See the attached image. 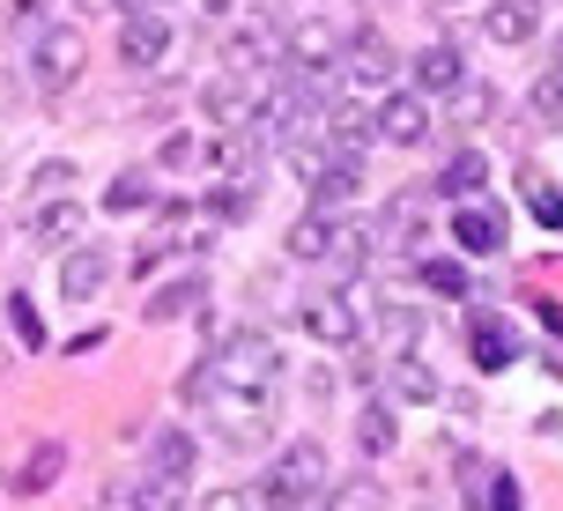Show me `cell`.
I'll return each mask as SVG.
<instances>
[{
  "label": "cell",
  "mask_w": 563,
  "mask_h": 511,
  "mask_svg": "<svg viewBox=\"0 0 563 511\" xmlns=\"http://www.w3.org/2000/svg\"><path fill=\"white\" fill-rule=\"evenodd\" d=\"M208 364H216V386H230V393H275L282 386V348H275V334H260V326L223 334V348H216Z\"/></svg>",
  "instance_id": "6da1fadb"
},
{
  "label": "cell",
  "mask_w": 563,
  "mask_h": 511,
  "mask_svg": "<svg viewBox=\"0 0 563 511\" xmlns=\"http://www.w3.org/2000/svg\"><path fill=\"white\" fill-rule=\"evenodd\" d=\"M319 489H327V453H319V437H297L260 475V511H305Z\"/></svg>",
  "instance_id": "7a4b0ae2"
},
{
  "label": "cell",
  "mask_w": 563,
  "mask_h": 511,
  "mask_svg": "<svg viewBox=\"0 0 563 511\" xmlns=\"http://www.w3.org/2000/svg\"><path fill=\"white\" fill-rule=\"evenodd\" d=\"M341 97H349V104H371V97H386V89H394V53H386V37H349V45H341Z\"/></svg>",
  "instance_id": "3957f363"
},
{
  "label": "cell",
  "mask_w": 563,
  "mask_h": 511,
  "mask_svg": "<svg viewBox=\"0 0 563 511\" xmlns=\"http://www.w3.org/2000/svg\"><path fill=\"white\" fill-rule=\"evenodd\" d=\"M75 82H82V37L75 30H37V45H30V89L37 97H67Z\"/></svg>",
  "instance_id": "277c9868"
},
{
  "label": "cell",
  "mask_w": 563,
  "mask_h": 511,
  "mask_svg": "<svg viewBox=\"0 0 563 511\" xmlns=\"http://www.w3.org/2000/svg\"><path fill=\"white\" fill-rule=\"evenodd\" d=\"M297 326H305L319 348H349V341L364 334V319H356V304H349L341 289H311L305 304H297Z\"/></svg>",
  "instance_id": "5b68a950"
},
{
  "label": "cell",
  "mask_w": 563,
  "mask_h": 511,
  "mask_svg": "<svg viewBox=\"0 0 563 511\" xmlns=\"http://www.w3.org/2000/svg\"><path fill=\"white\" fill-rule=\"evenodd\" d=\"M23 237L37 245V253H67V245H82V200L59 193V200L23 208Z\"/></svg>",
  "instance_id": "8992f818"
},
{
  "label": "cell",
  "mask_w": 563,
  "mask_h": 511,
  "mask_svg": "<svg viewBox=\"0 0 563 511\" xmlns=\"http://www.w3.org/2000/svg\"><path fill=\"white\" fill-rule=\"evenodd\" d=\"M208 408L223 415L230 445H253V437H267V423H275V393H230V386H216Z\"/></svg>",
  "instance_id": "52a82bcc"
},
{
  "label": "cell",
  "mask_w": 563,
  "mask_h": 511,
  "mask_svg": "<svg viewBox=\"0 0 563 511\" xmlns=\"http://www.w3.org/2000/svg\"><path fill=\"white\" fill-rule=\"evenodd\" d=\"M371 134L378 142H394V148H422L430 142V97H378V119H371Z\"/></svg>",
  "instance_id": "ba28073f"
},
{
  "label": "cell",
  "mask_w": 563,
  "mask_h": 511,
  "mask_svg": "<svg viewBox=\"0 0 563 511\" xmlns=\"http://www.w3.org/2000/svg\"><path fill=\"white\" fill-rule=\"evenodd\" d=\"M119 59H126L134 75H156V67L170 59V30H164V15H148V8H141V15H126V23H119Z\"/></svg>",
  "instance_id": "9c48e42d"
},
{
  "label": "cell",
  "mask_w": 563,
  "mask_h": 511,
  "mask_svg": "<svg viewBox=\"0 0 563 511\" xmlns=\"http://www.w3.org/2000/svg\"><path fill=\"white\" fill-rule=\"evenodd\" d=\"M452 237L467 259H497L505 253V208H482V200H460L452 208Z\"/></svg>",
  "instance_id": "30bf717a"
},
{
  "label": "cell",
  "mask_w": 563,
  "mask_h": 511,
  "mask_svg": "<svg viewBox=\"0 0 563 511\" xmlns=\"http://www.w3.org/2000/svg\"><path fill=\"white\" fill-rule=\"evenodd\" d=\"M112 282V253H104V245H67V259H59V297H67V304H89V297H97V289Z\"/></svg>",
  "instance_id": "8fae6325"
},
{
  "label": "cell",
  "mask_w": 563,
  "mask_h": 511,
  "mask_svg": "<svg viewBox=\"0 0 563 511\" xmlns=\"http://www.w3.org/2000/svg\"><path fill=\"white\" fill-rule=\"evenodd\" d=\"M194 467H200V445H194V430H178V423H164L156 437H148V475L156 482H194Z\"/></svg>",
  "instance_id": "7c38bea8"
},
{
  "label": "cell",
  "mask_w": 563,
  "mask_h": 511,
  "mask_svg": "<svg viewBox=\"0 0 563 511\" xmlns=\"http://www.w3.org/2000/svg\"><path fill=\"white\" fill-rule=\"evenodd\" d=\"M422 208H430V193H394L386 208H378L371 237H378V245H394V253H408V245L422 237Z\"/></svg>",
  "instance_id": "4fadbf2b"
},
{
  "label": "cell",
  "mask_w": 563,
  "mask_h": 511,
  "mask_svg": "<svg viewBox=\"0 0 563 511\" xmlns=\"http://www.w3.org/2000/svg\"><path fill=\"white\" fill-rule=\"evenodd\" d=\"M467 348H475L482 370H505L511 356H519V334H511L505 312H475V319H467Z\"/></svg>",
  "instance_id": "5bb4252c"
},
{
  "label": "cell",
  "mask_w": 563,
  "mask_h": 511,
  "mask_svg": "<svg viewBox=\"0 0 563 511\" xmlns=\"http://www.w3.org/2000/svg\"><path fill=\"white\" fill-rule=\"evenodd\" d=\"M408 67H416V89H422V97H452V89L467 82V59L452 53V45H422Z\"/></svg>",
  "instance_id": "9a60e30c"
},
{
  "label": "cell",
  "mask_w": 563,
  "mask_h": 511,
  "mask_svg": "<svg viewBox=\"0 0 563 511\" xmlns=\"http://www.w3.org/2000/svg\"><path fill=\"white\" fill-rule=\"evenodd\" d=\"M534 30H541L534 0H489V15H482V37H489V45H527Z\"/></svg>",
  "instance_id": "2e32d148"
},
{
  "label": "cell",
  "mask_w": 563,
  "mask_h": 511,
  "mask_svg": "<svg viewBox=\"0 0 563 511\" xmlns=\"http://www.w3.org/2000/svg\"><path fill=\"white\" fill-rule=\"evenodd\" d=\"M59 467H67V445H59V437H45V445H30V459L8 475V489H15V497H45V489L59 482Z\"/></svg>",
  "instance_id": "e0dca14e"
},
{
  "label": "cell",
  "mask_w": 563,
  "mask_h": 511,
  "mask_svg": "<svg viewBox=\"0 0 563 511\" xmlns=\"http://www.w3.org/2000/svg\"><path fill=\"white\" fill-rule=\"evenodd\" d=\"M386 386H394L400 400H416V408H430V400L445 393V386H438V370L422 364L416 348H394V364H386Z\"/></svg>",
  "instance_id": "ac0fdd59"
},
{
  "label": "cell",
  "mask_w": 563,
  "mask_h": 511,
  "mask_svg": "<svg viewBox=\"0 0 563 511\" xmlns=\"http://www.w3.org/2000/svg\"><path fill=\"white\" fill-rule=\"evenodd\" d=\"M200 112L216 119V126H230V134H238V126L253 119V89H245V75H223V82H208Z\"/></svg>",
  "instance_id": "d6986e66"
},
{
  "label": "cell",
  "mask_w": 563,
  "mask_h": 511,
  "mask_svg": "<svg viewBox=\"0 0 563 511\" xmlns=\"http://www.w3.org/2000/svg\"><path fill=\"white\" fill-rule=\"evenodd\" d=\"M341 45H349L341 30L311 23V30H297V37H289V67H297V75H319V67H334V59H341Z\"/></svg>",
  "instance_id": "ffe728a7"
},
{
  "label": "cell",
  "mask_w": 563,
  "mask_h": 511,
  "mask_svg": "<svg viewBox=\"0 0 563 511\" xmlns=\"http://www.w3.org/2000/svg\"><path fill=\"white\" fill-rule=\"evenodd\" d=\"M200 304H208V275H178V282H164L148 297V319H156V326H164V319H194Z\"/></svg>",
  "instance_id": "44dd1931"
},
{
  "label": "cell",
  "mask_w": 563,
  "mask_h": 511,
  "mask_svg": "<svg viewBox=\"0 0 563 511\" xmlns=\"http://www.w3.org/2000/svg\"><path fill=\"white\" fill-rule=\"evenodd\" d=\"M519 200H527V215H534L541 230H563V186H556V178H541L534 164L519 170Z\"/></svg>",
  "instance_id": "7402d4cb"
},
{
  "label": "cell",
  "mask_w": 563,
  "mask_h": 511,
  "mask_svg": "<svg viewBox=\"0 0 563 511\" xmlns=\"http://www.w3.org/2000/svg\"><path fill=\"white\" fill-rule=\"evenodd\" d=\"M334 230H341V215L311 208V215H297V230H289V253L297 259H334Z\"/></svg>",
  "instance_id": "603a6c76"
},
{
  "label": "cell",
  "mask_w": 563,
  "mask_h": 511,
  "mask_svg": "<svg viewBox=\"0 0 563 511\" xmlns=\"http://www.w3.org/2000/svg\"><path fill=\"white\" fill-rule=\"evenodd\" d=\"M319 511H386V489H378V475H349V482L327 489Z\"/></svg>",
  "instance_id": "cb8c5ba5"
},
{
  "label": "cell",
  "mask_w": 563,
  "mask_h": 511,
  "mask_svg": "<svg viewBox=\"0 0 563 511\" xmlns=\"http://www.w3.org/2000/svg\"><path fill=\"white\" fill-rule=\"evenodd\" d=\"M497 482H505V467H489V459H467V467H460L467 511H497Z\"/></svg>",
  "instance_id": "d4e9b609"
},
{
  "label": "cell",
  "mask_w": 563,
  "mask_h": 511,
  "mask_svg": "<svg viewBox=\"0 0 563 511\" xmlns=\"http://www.w3.org/2000/svg\"><path fill=\"white\" fill-rule=\"evenodd\" d=\"M59 193H75V164H37L30 170V193H23V208H37V200H59Z\"/></svg>",
  "instance_id": "484cf974"
},
{
  "label": "cell",
  "mask_w": 563,
  "mask_h": 511,
  "mask_svg": "<svg viewBox=\"0 0 563 511\" xmlns=\"http://www.w3.org/2000/svg\"><path fill=\"white\" fill-rule=\"evenodd\" d=\"M394 437H400V430H394V415H386V408L371 400L364 415H356V445H364V453L378 459V453H394Z\"/></svg>",
  "instance_id": "4316f807"
},
{
  "label": "cell",
  "mask_w": 563,
  "mask_h": 511,
  "mask_svg": "<svg viewBox=\"0 0 563 511\" xmlns=\"http://www.w3.org/2000/svg\"><path fill=\"white\" fill-rule=\"evenodd\" d=\"M378 334L394 341V348H422V319L408 304H378Z\"/></svg>",
  "instance_id": "83f0119b"
},
{
  "label": "cell",
  "mask_w": 563,
  "mask_h": 511,
  "mask_svg": "<svg viewBox=\"0 0 563 511\" xmlns=\"http://www.w3.org/2000/svg\"><path fill=\"white\" fill-rule=\"evenodd\" d=\"M164 164L170 170H216V148L194 142V134H170V142H164Z\"/></svg>",
  "instance_id": "f1b7e54d"
},
{
  "label": "cell",
  "mask_w": 563,
  "mask_h": 511,
  "mask_svg": "<svg viewBox=\"0 0 563 511\" xmlns=\"http://www.w3.org/2000/svg\"><path fill=\"white\" fill-rule=\"evenodd\" d=\"M148 200H156V186H148L141 170H126L112 193H104V208H112V215H134V208H148Z\"/></svg>",
  "instance_id": "f546056e"
},
{
  "label": "cell",
  "mask_w": 563,
  "mask_h": 511,
  "mask_svg": "<svg viewBox=\"0 0 563 511\" xmlns=\"http://www.w3.org/2000/svg\"><path fill=\"white\" fill-rule=\"evenodd\" d=\"M482 186V156H452V170L438 178V193H452V200H467Z\"/></svg>",
  "instance_id": "4dcf8cb0"
},
{
  "label": "cell",
  "mask_w": 563,
  "mask_h": 511,
  "mask_svg": "<svg viewBox=\"0 0 563 511\" xmlns=\"http://www.w3.org/2000/svg\"><path fill=\"white\" fill-rule=\"evenodd\" d=\"M8 326H15V341H23V348H45V326H37V312H30L23 289L8 297Z\"/></svg>",
  "instance_id": "1f68e13d"
},
{
  "label": "cell",
  "mask_w": 563,
  "mask_h": 511,
  "mask_svg": "<svg viewBox=\"0 0 563 511\" xmlns=\"http://www.w3.org/2000/svg\"><path fill=\"white\" fill-rule=\"evenodd\" d=\"M422 282L445 289V297H467V275H460V259H430V253H422Z\"/></svg>",
  "instance_id": "d6a6232c"
},
{
  "label": "cell",
  "mask_w": 563,
  "mask_h": 511,
  "mask_svg": "<svg viewBox=\"0 0 563 511\" xmlns=\"http://www.w3.org/2000/svg\"><path fill=\"white\" fill-rule=\"evenodd\" d=\"M208 393H216V364L200 356V364L186 370V378H178V400H186V408H208Z\"/></svg>",
  "instance_id": "836d02e7"
},
{
  "label": "cell",
  "mask_w": 563,
  "mask_h": 511,
  "mask_svg": "<svg viewBox=\"0 0 563 511\" xmlns=\"http://www.w3.org/2000/svg\"><path fill=\"white\" fill-rule=\"evenodd\" d=\"M194 511H260V489H208Z\"/></svg>",
  "instance_id": "e575fe53"
},
{
  "label": "cell",
  "mask_w": 563,
  "mask_h": 511,
  "mask_svg": "<svg viewBox=\"0 0 563 511\" xmlns=\"http://www.w3.org/2000/svg\"><path fill=\"white\" fill-rule=\"evenodd\" d=\"M534 112L549 119V126H563V89L549 82V75H541V82H534Z\"/></svg>",
  "instance_id": "d590c367"
},
{
  "label": "cell",
  "mask_w": 563,
  "mask_h": 511,
  "mask_svg": "<svg viewBox=\"0 0 563 511\" xmlns=\"http://www.w3.org/2000/svg\"><path fill=\"white\" fill-rule=\"evenodd\" d=\"M8 15H15V23H45V15H53V0H8Z\"/></svg>",
  "instance_id": "8d00e7d4"
},
{
  "label": "cell",
  "mask_w": 563,
  "mask_h": 511,
  "mask_svg": "<svg viewBox=\"0 0 563 511\" xmlns=\"http://www.w3.org/2000/svg\"><path fill=\"white\" fill-rule=\"evenodd\" d=\"M549 53H556V59H549V82L563 89V30H556V45H549Z\"/></svg>",
  "instance_id": "74e56055"
},
{
  "label": "cell",
  "mask_w": 563,
  "mask_h": 511,
  "mask_svg": "<svg viewBox=\"0 0 563 511\" xmlns=\"http://www.w3.org/2000/svg\"><path fill=\"white\" fill-rule=\"evenodd\" d=\"M82 8H112V0H82Z\"/></svg>",
  "instance_id": "f35d334b"
},
{
  "label": "cell",
  "mask_w": 563,
  "mask_h": 511,
  "mask_svg": "<svg viewBox=\"0 0 563 511\" xmlns=\"http://www.w3.org/2000/svg\"><path fill=\"white\" fill-rule=\"evenodd\" d=\"M119 8H126V15H134V0H119Z\"/></svg>",
  "instance_id": "ab89813d"
}]
</instances>
